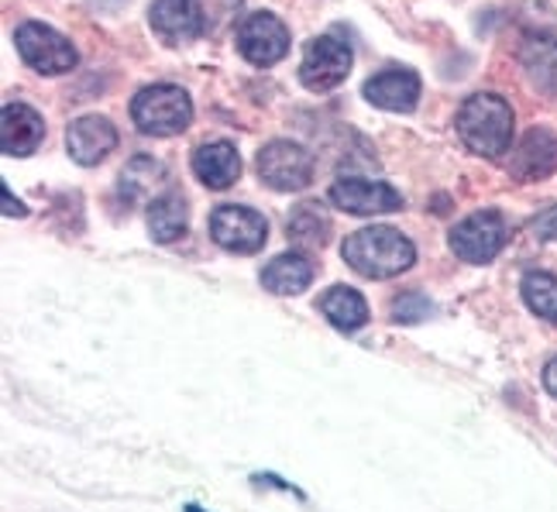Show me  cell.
Here are the masks:
<instances>
[{
  "mask_svg": "<svg viewBox=\"0 0 557 512\" xmlns=\"http://www.w3.org/2000/svg\"><path fill=\"white\" fill-rule=\"evenodd\" d=\"M557 168V138L544 127H533L527 132V138L520 141L517 155L509 162V173L523 179V183H533V179H544Z\"/></svg>",
  "mask_w": 557,
  "mask_h": 512,
  "instance_id": "obj_15",
  "label": "cell"
},
{
  "mask_svg": "<svg viewBox=\"0 0 557 512\" xmlns=\"http://www.w3.org/2000/svg\"><path fill=\"white\" fill-rule=\"evenodd\" d=\"M523 300L547 324H557V279L550 272H530L523 279Z\"/></svg>",
  "mask_w": 557,
  "mask_h": 512,
  "instance_id": "obj_23",
  "label": "cell"
},
{
  "mask_svg": "<svg viewBox=\"0 0 557 512\" xmlns=\"http://www.w3.org/2000/svg\"><path fill=\"white\" fill-rule=\"evenodd\" d=\"M255 165H259L262 183H269L278 193L307 189L313 179V155L296 141H269Z\"/></svg>",
  "mask_w": 557,
  "mask_h": 512,
  "instance_id": "obj_5",
  "label": "cell"
},
{
  "mask_svg": "<svg viewBox=\"0 0 557 512\" xmlns=\"http://www.w3.org/2000/svg\"><path fill=\"white\" fill-rule=\"evenodd\" d=\"M46 138V121L28 103H8L0 114V145L8 155H32Z\"/></svg>",
  "mask_w": 557,
  "mask_h": 512,
  "instance_id": "obj_12",
  "label": "cell"
},
{
  "mask_svg": "<svg viewBox=\"0 0 557 512\" xmlns=\"http://www.w3.org/2000/svg\"><path fill=\"white\" fill-rule=\"evenodd\" d=\"M533 234L544 241H557V207L544 210L537 221H533Z\"/></svg>",
  "mask_w": 557,
  "mask_h": 512,
  "instance_id": "obj_25",
  "label": "cell"
},
{
  "mask_svg": "<svg viewBox=\"0 0 557 512\" xmlns=\"http://www.w3.org/2000/svg\"><path fill=\"white\" fill-rule=\"evenodd\" d=\"M544 386H547V392L557 399V358H554L550 365L544 369Z\"/></svg>",
  "mask_w": 557,
  "mask_h": 512,
  "instance_id": "obj_27",
  "label": "cell"
},
{
  "mask_svg": "<svg viewBox=\"0 0 557 512\" xmlns=\"http://www.w3.org/2000/svg\"><path fill=\"white\" fill-rule=\"evenodd\" d=\"M165 183V165L156 159H135L124 168L121 176V193L127 200H145L148 193H156V186Z\"/></svg>",
  "mask_w": 557,
  "mask_h": 512,
  "instance_id": "obj_22",
  "label": "cell"
},
{
  "mask_svg": "<svg viewBox=\"0 0 557 512\" xmlns=\"http://www.w3.org/2000/svg\"><path fill=\"white\" fill-rule=\"evenodd\" d=\"M14 46H17V55L25 59L35 73L62 76L76 66V49L55 28L38 25V21H25V25L14 32Z\"/></svg>",
  "mask_w": 557,
  "mask_h": 512,
  "instance_id": "obj_4",
  "label": "cell"
},
{
  "mask_svg": "<svg viewBox=\"0 0 557 512\" xmlns=\"http://www.w3.org/2000/svg\"><path fill=\"white\" fill-rule=\"evenodd\" d=\"M210 238L227 251L251 254L269 241V224L259 210L227 203L210 213Z\"/></svg>",
  "mask_w": 557,
  "mask_h": 512,
  "instance_id": "obj_8",
  "label": "cell"
},
{
  "mask_svg": "<svg viewBox=\"0 0 557 512\" xmlns=\"http://www.w3.org/2000/svg\"><path fill=\"white\" fill-rule=\"evenodd\" d=\"M523 66L533 79V87L544 93H557V38L537 35L523 46Z\"/></svg>",
  "mask_w": 557,
  "mask_h": 512,
  "instance_id": "obj_19",
  "label": "cell"
},
{
  "mask_svg": "<svg viewBox=\"0 0 557 512\" xmlns=\"http://www.w3.org/2000/svg\"><path fill=\"white\" fill-rule=\"evenodd\" d=\"M458 135L475 155L499 159L512 141V107L496 93L468 97L458 111Z\"/></svg>",
  "mask_w": 557,
  "mask_h": 512,
  "instance_id": "obj_2",
  "label": "cell"
},
{
  "mask_svg": "<svg viewBox=\"0 0 557 512\" xmlns=\"http://www.w3.org/2000/svg\"><path fill=\"white\" fill-rule=\"evenodd\" d=\"M186 512H203V509H200V505H189Z\"/></svg>",
  "mask_w": 557,
  "mask_h": 512,
  "instance_id": "obj_28",
  "label": "cell"
},
{
  "mask_svg": "<svg viewBox=\"0 0 557 512\" xmlns=\"http://www.w3.org/2000/svg\"><path fill=\"white\" fill-rule=\"evenodd\" d=\"M117 145V132L107 117L87 114L70 124L66 132V148L79 165H97L111 155V148Z\"/></svg>",
  "mask_w": 557,
  "mask_h": 512,
  "instance_id": "obj_11",
  "label": "cell"
},
{
  "mask_svg": "<svg viewBox=\"0 0 557 512\" xmlns=\"http://www.w3.org/2000/svg\"><path fill=\"white\" fill-rule=\"evenodd\" d=\"M345 262L361 272L366 279H393V275L406 272L417 259V248L410 238H403L396 227H361L341 248Z\"/></svg>",
  "mask_w": 557,
  "mask_h": 512,
  "instance_id": "obj_1",
  "label": "cell"
},
{
  "mask_svg": "<svg viewBox=\"0 0 557 512\" xmlns=\"http://www.w3.org/2000/svg\"><path fill=\"white\" fill-rule=\"evenodd\" d=\"M313 283V265L304 254H278L262 272V286L275 296H296Z\"/></svg>",
  "mask_w": 557,
  "mask_h": 512,
  "instance_id": "obj_17",
  "label": "cell"
},
{
  "mask_svg": "<svg viewBox=\"0 0 557 512\" xmlns=\"http://www.w3.org/2000/svg\"><path fill=\"white\" fill-rule=\"evenodd\" d=\"M431 300L420 292H406L399 296V300L393 303V320H399V324H417V320H423L426 313H431Z\"/></svg>",
  "mask_w": 557,
  "mask_h": 512,
  "instance_id": "obj_24",
  "label": "cell"
},
{
  "mask_svg": "<svg viewBox=\"0 0 557 512\" xmlns=\"http://www.w3.org/2000/svg\"><path fill=\"white\" fill-rule=\"evenodd\" d=\"M503 245H506V224L496 210L471 213V217H465L451 230V251L471 265L492 262L503 251Z\"/></svg>",
  "mask_w": 557,
  "mask_h": 512,
  "instance_id": "obj_7",
  "label": "cell"
},
{
  "mask_svg": "<svg viewBox=\"0 0 557 512\" xmlns=\"http://www.w3.org/2000/svg\"><path fill=\"white\" fill-rule=\"evenodd\" d=\"M366 100L382 111H413L420 100V76L413 70H385L366 83Z\"/></svg>",
  "mask_w": 557,
  "mask_h": 512,
  "instance_id": "obj_14",
  "label": "cell"
},
{
  "mask_svg": "<svg viewBox=\"0 0 557 512\" xmlns=\"http://www.w3.org/2000/svg\"><path fill=\"white\" fill-rule=\"evenodd\" d=\"M148 234L162 245L183 238L186 234V200L180 193H165V197L152 200V207H148Z\"/></svg>",
  "mask_w": 557,
  "mask_h": 512,
  "instance_id": "obj_20",
  "label": "cell"
},
{
  "mask_svg": "<svg viewBox=\"0 0 557 512\" xmlns=\"http://www.w3.org/2000/svg\"><path fill=\"white\" fill-rule=\"evenodd\" d=\"M351 46L348 41H341L334 35H320L313 38L307 52H304V66H299V79H304V87L317 90V93H327L334 87L348 79L351 73Z\"/></svg>",
  "mask_w": 557,
  "mask_h": 512,
  "instance_id": "obj_6",
  "label": "cell"
},
{
  "mask_svg": "<svg viewBox=\"0 0 557 512\" xmlns=\"http://www.w3.org/2000/svg\"><path fill=\"white\" fill-rule=\"evenodd\" d=\"M4 213H8V217H25V207H21L17 200H14V193H11V189L4 186Z\"/></svg>",
  "mask_w": 557,
  "mask_h": 512,
  "instance_id": "obj_26",
  "label": "cell"
},
{
  "mask_svg": "<svg viewBox=\"0 0 557 512\" xmlns=\"http://www.w3.org/2000/svg\"><path fill=\"white\" fill-rule=\"evenodd\" d=\"M331 203H337L341 210L348 213H361V217H369V213H393L403 207V197L396 193L393 186L385 183H375V179H341L331 186Z\"/></svg>",
  "mask_w": 557,
  "mask_h": 512,
  "instance_id": "obj_10",
  "label": "cell"
},
{
  "mask_svg": "<svg viewBox=\"0 0 557 512\" xmlns=\"http://www.w3.org/2000/svg\"><path fill=\"white\" fill-rule=\"evenodd\" d=\"M132 117H135L141 135L169 138V135H180L189 127L193 100H189L186 90L169 87V83H159V87H145L132 100Z\"/></svg>",
  "mask_w": 557,
  "mask_h": 512,
  "instance_id": "obj_3",
  "label": "cell"
},
{
  "mask_svg": "<svg viewBox=\"0 0 557 512\" xmlns=\"http://www.w3.org/2000/svg\"><path fill=\"white\" fill-rule=\"evenodd\" d=\"M193 173L210 189H227L242 176V155L231 141H207L193 152Z\"/></svg>",
  "mask_w": 557,
  "mask_h": 512,
  "instance_id": "obj_13",
  "label": "cell"
},
{
  "mask_svg": "<svg viewBox=\"0 0 557 512\" xmlns=\"http://www.w3.org/2000/svg\"><path fill=\"white\" fill-rule=\"evenodd\" d=\"M238 49L255 66H272L289 52V32L275 14H251L238 28Z\"/></svg>",
  "mask_w": 557,
  "mask_h": 512,
  "instance_id": "obj_9",
  "label": "cell"
},
{
  "mask_svg": "<svg viewBox=\"0 0 557 512\" xmlns=\"http://www.w3.org/2000/svg\"><path fill=\"white\" fill-rule=\"evenodd\" d=\"M320 310H324V316L337 330H358L369 324V303L361 300V292L348 286H334L324 300H320Z\"/></svg>",
  "mask_w": 557,
  "mask_h": 512,
  "instance_id": "obj_18",
  "label": "cell"
},
{
  "mask_svg": "<svg viewBox=\"0 0 557 512\" xmlns=\"http://www.w3.org/2000/svg\"><path fill=\"white\" fill-rule=\"evenodd\" d=\"M152 28L165 38V41H189L203 35L207 21L197 0H156L152 4Z\"/></svg>",
  "mask_w": 557,
  "mask_h": 512,
  "instance_id": "obj_16",
  "label": "cell"
},
{
  "mask_svg": "<svg viewBox=\"0 0 557 512\" xmlns=\"http://www.w3.org/2000/svg\"><path fill=\"white\" fill-rule=\"evenodd\" d=\"M331 234L327 213L320 210V203H299L289 217V238L304 248H324Z\"/></svg>",
  "mask_w": 557,
  "mask_h": 512,
  "instance_id": "obj_21",
  "label": "cell"
}]
</instances>
